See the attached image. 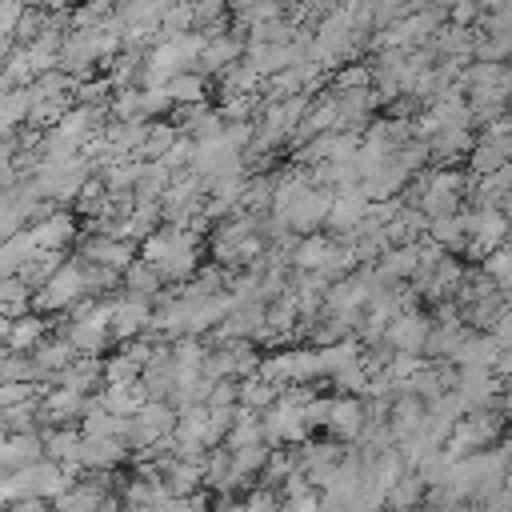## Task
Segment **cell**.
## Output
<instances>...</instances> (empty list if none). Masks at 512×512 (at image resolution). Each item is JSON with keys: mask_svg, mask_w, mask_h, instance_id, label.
<instances>
[{"mask_svg": "<svg viewBox=\"0 0 512 512\" xmlns=\"http://www.w3.org/2000/svg\"><path fill=\"white\" fill-rule=\"evenodd\" d=\"M508 244H512V232H508Z\"/></svg>", "mask_w": 512, "mask_h": 512, "instance_id": "e7e4bbea", "label": "cell"}, {"mask_svg": "<svg viewBox=\"0 0 512 512\" xmlns=\"http://www.w3.org/2000/svg\"><path fill=\"white\" fill-rule=\"evenodd\" d=\"M504 308H508V300H504V292H492V296H480V300H472V304H464V324H468V328H480V332H492Z\"/></svg>", "mask_w": 512, "mask_h": 512, "instance_id": "836d02e7", "label": "cell"}, {"mask_svg": "<svg viewBox=\"0 0 512 512\" xmlns=\"http://www.w3.org/2000/svg\"><path fill=\"white\" fill-rule=\"evenodd\" d=\"M368 380H372V368H368V360H364V356H360V360H352V364H344L340 372H332V384H336L340 392H356V396H364Z\"/></svg>", "mask_w": 512, "mask_h": 512, "instance_id": "c3c4849f", "label": "cell"}, {"mask_svg": "<svg viewBox=\"0 0 512 512\" xmlns=\"http://www.w3.org/2000/svg\"><path fill=\"white\" fill-rule=\"evenodd\" d=\"M140 100H144V116H148V120H160L168 108H176V100L168 96V88H164V84H160V88H144V92H140Z\"/></svg>", "mask_w": 512, "mask_h": 512, "instance_id": "9f6ffc18", "label": "cell"}, {"mask_svg": "<svg viewBox=\"0 0 512 512\" xmlns=\"http://www.w3.org/2000/svg\"><path fill=\"white\" fill-rule=\"evenodd\" d=\"M160 284H164V272H160L152 260H144V256H136V260H132V268L124 272V288H128V292L160 296Z\"/></svg>", "mask_w": 512, "mask_h": 512, "instance_id": "74e56055", "label": "cell"}, {"mask_svg": "<svg viewBox=\"0 0 512 512\" xmlns=\"http://www.w3.org/2000/svg\"><path fill=\"white\" fill-rule=\"evenodd\" d=\"M296 468H300V452H284V448H280V444H276V448H272V456H268V464H264V472H260V476H264V480H268V484H284V480H288V476H292V472H296Z\"/></svg>", "mask_w": 512, "mask_h": 512, "instance_id": "681fc988", "label": "cell"}, {"mask_svg": "<svg viewBox=\"0 0 512 512\" xmlns=\"http://www.w3.org/2000/svg\"><path fill=\"white\" fill-rule=\"evenodd\" d=\"M152 316H156L152 296H140V292H128V288H124V292L116 296V308H112V336L124 344V340L148 332V328H152Z\"/></svg>", "mask_w": 512, "mask_h": 512, "instance_id": "52a82bcc", "label": "cell"}, {"mask_svg": "<svg viewBox=\"0 0 512 512\" xmlns=\"http://www.w3.org/2000/svg\"><path fill=\"white\" fill-rule=\"evenodd\" d=\"M140 92H144V88H132V84H128V88H116V96H112V104H108L112 116H116V120L144 116V100H140Z\"/></svg>", "mask_w": 512, "mask_h": 512, "instance_id": "f907efd6", "label": "cell"}, {"mask_svg": "<svg viewBox=\"0 0 512 512\" xmlns=\"http://www.w3.org/2000/svg\"><path fill=\"white\" fill-rule=\"evenodd\" d=\"M336 248H340L336 236L308 232V236H300V244L292 248V268H308V272H324V276H328V268H332V260H336Z\"/></svg>", "mask_w": 512, "mask_h": 512, "instance_id": "e0dca14e", "label": "cell"}, {"mask_svg": "<svg viewBox=\"0 0 512 512\" xmlns=\"http://www.w3.org/2000/svg\"><path fill=\"white\" fill-rule=\"evenodd\" d=\"M432 48H436L440 56H464V60H476V28L448 20V24L432 36Z\"/></svg>", "mask_w": 512, "mask_h": 512, "instance_id": "f546056e", "label": "cell"}, {"mask_svg": "<svg viewBox=\"0 0 512 512\" xmlns=\"http://www.w3.org/2000/svg\"><path fill=\"white\" fill-rule=\"evenodd\" d=\"M164 88H168V96H172L176 104H200V100H204V72L184 68V72H176Z\"/></svg>", "mask_w": 512, "mask_h": 512, "instance_id": "b9f144b4", "label": "cell"}, {"mask_svg": "<svg viewBox=\"0 0 512 512\" xmlns=\"http://www.w3.org/2000/svg\"><path fill=\"white\" fill-rule=\"evenodd\" d=\"M336 88H372L376 84V76H372V68L368 64H348V68H340L336 72V80H332Z\"/></svg>", "mask_w": 512, "mask_h": 512, "instance_id": "11a10c76", "label": "cell"}, {"mask_svg": "<svg viewBox=\"0 0 512 512\" xmlns=\"http://www.w3.org/2000/svg\"><path fill=\"white\" fill-rule=\"evenodd\" d=\"M432 328H436V320H432L428 312L408 308V312H400V316L388 324L384 340H388L392 348H400V352H424V344H428Z\"/></svg>", "mask_w": 512, "mask_h": 512, "instance_id": "9c48e42d", "label": "cell"}, {"mask_svg": "<svg viewBox=\"0 0 512 512\" xmlns=\"http://www.w3.org/2000/svg\"><path fill=\"white\" fill-rule=\"evenodd\" d=\"M512 156H508V148H504V136H480L476 140V148L468 152V168H472V176H488V172H496V168H504Z\"/></svg>", "mask_w": 512, "mask_h": 512, "instance_id": "4dcf8cb0", "label": "cell"}, {"mask_svg": "<svg viewBox=\"0 0 512 512\" xmlns=\"http://www.w3.org/2000/svg\"><path fill=\"white\" fill-rule=\"evenodd\" d=\"M80 256H84V260H96V264H108V268L128 272V268H132V260H136V244H132V240H124V236H112V232H92V236H84Z\"/></svg>", "mask_w": 512, "mask_h": 512, "instance_id": "30bf717a", "label": "cell"}, {"mask_svg": "<svg viewBox=\"0 0 512 512\" xmlns=\"http://www.w3.org/2000/svg\"><path fill=\"white\" fill-rule=\"evenodd\" d=\"M368 196L360 192V184H344V188H336V200H332V212H328V232L336 236V240H352V232H356V224L368 216Z\"/></svg>", "mask_w": 512, "mask_h": 512, "instance_id": "ba28073f", "label": "cell"}, {"mask_svg": "<svg viewBox=\"0 0 512 512\" xmlns=\"http://www.w3.org/2000/svg\"><path fill=\"white\" fill-rule=\"evenodd\" d=\"M60 264H64V248H40V252L20 268V276H24L32 288H40V284L60 268Z\"/></svg>", "mask_w": 512, "mask_h": 512, "instance_id": "f6af8a7d", "label": "cell"}, {"mask_svg": "<svg viewBox=\"0 0 512 512\" xmlns=\"http://www.w3.org/2000/svg\"><path fill=\"white\" fill-rule=\"evenodd\" d=\"M40 400H44V396H40ZM40 400H24V404L0 408L4 432H28V428H36V420H40Z\"/></svg>", "mask_w": 512, "mask_h": 512, "instance_id": "bcb514c9", "label": "cell"}, {"mask_svg": "<svg viewBox=\"0 0 512 512\" xmlns=\"http://www.w3.org/2000/svg\"><path fill=\"white\" fill-rule=\"evenodd\" d=\"M60 332H64L80 352H104V348H108V340H116L108 324L88 320V316H68V320L60 324Z\"/></svg>", "mask_w": 512, "mask_h": 512, "instance_id": "603a6c76", "label": "cell"}, {"mask_svg": "<svg viewBox=\"0 0 512 512\" xmlns=\"http://www.w3.org/2000/svg\"><path fill=\"white\" fill-rule=\"evenodd\" d=\"M100 380H104V360L96 352H80L72 364H64L56 372V384H68V388H80V392H92Z\"/></svg>", "mask_w": 512, "mask_h": 512, "instance_id": "4316f807", "label": "cell"}, {"mask_svg": "<svg viewBox=\"0 0 512 512\" xmlns=\"http://www.w3.org/2000/svg\"><path fill=\"white\" fill-rule=\"evenodd\" d=\"M32 104H36L32 84H12V88H4V108H0L4 128H20V120L32 116Z\"/></svg>", "mask_w": 512, "mask_h": 512, "instance_id": "d590c367", "label": "cell"}, {"mask_svg": "<svg viewBox=\"0 0 512 512\" xmlns=\"http://www.w3.org/2000/svg\"><path fill=\"white\" fill-rule=\"evenodd\" d=\"M32 296H36V288H32L20 272H12V276H4V280H0L4 316H24V312H32Z\"/></svg>", "mask_w": 512, "mask_h": 512, "instance_id": "e575fe53", "label": "cell"}, {"mask_svg": "<svg viewBox=\"0 0 512 512\" xmlns=\"http://www.w3.org/2000/svg\"><path fill=\"white\" fill-rule=\"evenodd\" d=\"M28 228H32V236H36L40 248H68V244L76 240V216L64 212V204H60L56 212H48L44 220L28 224Z\"/></svg>", "mask_w": 512, "mask_h": 512, "instance_id": "7402d4cb", "label": "cell"}, {"mask_svg": "<svg viewBox=\"0 0 512 512\" xmlns=\"http://www.w3.org/2000/svg\"><path fill=\"white\" fill-rule=\"evenodd\" d=\"M420 364H424V360H420V352H400V348H396V352H392V360H388V376L400 384V380H408Z\"/></svg>", "mask_w": 512, "mask_h": 512, "instance_id": "6f0895ef", "label": "cell"}, {"mask_svg": "<svg viewBox=\"0 0 512 512\" xmlns=\"http://www.w3.org/2000/svg\"><path fill=\"white\" fill-rule=\"evenodd\" d=\"M32 356H36V364L44 368V380L56 384V372H60L64 364H72V360L80 356V348L60 332V336H44V340L32 348Z\"/></svg>", "mask_w": 512, "mask_h": 512, "instance_id": "cb8c5ba5", "label": "cell"}, {"mask_svg": "<svg viewBox=\"0 0 512 512\" xmlns=\"http://www.w3.org/2000/svg\"><path fill=\"white\" fill-rule=\"evenodd\" d=\"M296 32H300V24H296V20L272 16V20L252 24V28H248V40H252V44H292V40H296Z\"/></svg>", "mask_w": 512, "mask_h": 512, "instance_id": "ab89813d", "label": "cell"}, {"mask_svg": "<svg viewBox=\"0 0 512 512\" xmlns=\"http://www.w3.org/2000/svg\"><path fill=\"white\" fill-rule=\"evenodd\" d=\"M48 448H44V432L28 428V432H4V444H0V464L4 468H20V464H32V460H44Z\"/></svg>", "mask_w": 512, "mask_h": 512, "instance_id": "ffe728a7", "label": "cell"}, {"mask_svg": "<svg viewBox=\"0 0 512 512\" xmlns=\"http://www.w3.org/2000/svg\"><path fill=\"white\" fill-rule=\"evenodd\" d=\"M428 236H432V240H440L448 252H464V244H468V228H464L460 212H444V216H432V224H428Z\"/></svg>", "mask_w": 512, "mask_h": 512, "instance_id": "8d00e7d4", "label": "cell"}, {"mask_svg": "<svg viewBox=\"0 0 512 512\" xmlns=\"http://www.w3.org/2000/svg\"><path fill=\"white\" fill-rule=\"evenodd\" d=\"M344 444H340V436L336 440H312V444H304L300 448V468L308 472V480L316 484V488H324L328 484V476H332V468L344 460Z\"/></svg>", "mask_w": 512, "mask_h": 512, "instance_id": "9a60e30c", "label": "cell"}, {"mask_svg": "<svg viewBox=\"0 0 512 512\" xmlns=\"http://www.w3.org/2000/svg\"><path fill=\"white\" fill-rule=\"evenodd\" d=\"M328 412H332V400H328V396L308 400V404H304V420H308V428H328Z\"/></svg>", "mask_w": 512, "mask_h": 512, "instance_id": "680465c9", "label": "cell"}, {"mask_svg": "<svg viewBox=\"0 0 512 512\" xmlns=\"http://www.w3.org/2000/svg\"><path fill=\"white\" fill-rule=\"evenodd\" d=\"M428 496V480L416 472V468H408L396 484H392V492H388V504L392 508H408V504H420Z\"/></svg>", "mask_w": 512, "mask_h": 512, "instance_id": "ee69618b", "label": "cell"}, {"mask_svg": "<svg viewBox=\"0 0 512 512\" xmlns=\"http://www.w3.org/2000/svg\"><path fill=\"white\" fill-rule=\"evenodd\" d=\"M248 52V36H232V32H212L208 36V44H204V52H200V60H196V72H204V76H212V72H220V68H228L232 60H240Z\"/></svg>", "mask_w": 512, "mask_h": 512, "instance_id": "2e32d148", "label": "cell"}, {"mask_svg": "<svg viewBox=\"0 0 512 512\" xmlns=\"http://www.w3.org/2000/svg\"><path fill=\"white\" fill-rule=\"evenodd\" d=\"M176 420H180V408H176L172 400H152V396H148V400L140 404V412L132 416V432H128L132 452L156 444V440L168 436V432H176Z\"/></svg>", "mask_w": 512, "mask_h": 512, "instance_id": "8992f818", "label": "cell"}, {"mask_svg": "<svg viewBox=\"0 0 512 512\" xmlns=\"http://www.w3.org/2000/svg\"><path fill=\"white\" fill-rule=\"evenodd\" d=\"M44 448H48V456L52 460H60L64 468H72V472H80L84 464H80V448H84V428H68V424H48V432H44Z\"/></svg>", "mask_w": 512, "mask_h": 512, "instance_id": "44dd1931", "label": "cell"}, {"mask_svg": "<svg viewBox=\"0 0 512 512\" xmlns=\"http://www.w3.org/2000/svg\"><path fill=\"white\" fill-rule=\"evenodd\" d=\"M76 484V472L64 468L60 460L44 456V460H32V464H20V468H4L0 476V500L12 504L20 496H44V500H56L60 492H68Z\"/></svg>", "mask_w": 512, "mask_h": 512, "instance_id": "7a4b0ae2", "label": "cell"}, {"mask_svg": "<svg viewBox=\"0 0 512 512\" xmlns=\"http://www.w3.org/2000/svg\"><path fill=\"white\" fill-rule=\"evenodd\" d=\"M140 256L152 260L164 280L180 284L188 276L200 272V232L196 228H184V224H168V228H156L144 244H140Z\"/></svg>", "mask_w": 512, "mask_h": 512, "instance_id": "6da1fadb", "label": "cell"}, {"mask_svg": "<svg viewBox=\"0 0 512 512\" xmlns=\"http://www.w3.org/2000/svg\"><path fill=\"white\" fill-rule=\"evenodd\" d=\"M88 404H92L88 392L68 388V384H52V388L44 392V400H40V420H44V424H68V420L84 416Z\"/></svg>", "mask_w": 512, "mask_h": 512, "instance_id": "4fadbf2b", "label": "cell"}, {"mask_svg": "<svg viewBox=\"0 0 512 512\" xmlns=\"http://www.w3.org/2000/svg\"><path fill=\"white\" fill-rule=\"evenodd\" d=\"M40 252V244H36V236H32V228H24V232H16V236H4V252H0V272L4 276H12V272H20L32 256Z\"/></svg>", "mask_w": 512, "mask_h": 512, "instance_id": "d6a6232c", "label": "cell"}, {"mask_svg": "<svg viewBox=\"0 0 512 512\" xmlns=\"http://www.w3.org/2000/svg\"><path fill=\"white\" fill-rule=\"evenodd\" d=\"M492 332H496V340H500V344H512V308H504V312H500V320H496V328H492Z\"/></svg>", "mask_w": 512, "mask_h": 512, "instance_id": "94428289", "label": "cell"}, {"mask_svg": "<svg viewBox=\"0 0 512 512\" xmlns=\"http://www.w3.org/2000/svg\"><path fill=\"white\" fill-rule=\"evenodd\" d=\"M504 148H508V156H512V136H504Z\"/></svg>", "mask_w": 512, "mask_h": 512, "instance_id": "6125c7cd", "label": "cell"}, {"mask_svg": "<svg viewBox=\"0 0 512 512\" xmlns=\"http://www.w3.org/2000/svg\"><path fill=\"white\" fill-rule=\"evenodd\" d=\"M480 268L492 276V280H504V276H512V244L504 240V244H496L484 260H480Z\"/></svg>", "mask_w": 512, "mask_h": 512, "instance_id": "db71d44e", "label": "cell"}, {"mask_svg": "<svg viewBox=\"0 0 512 512\" xmlns=\"http://www.w3.org/2000/svg\"><path fill=\"white\" fill-rule=\"evenodd\" d=\"M508 84H512V60H508Z\"/></svg>", "mask_w": 512, "mask_h": 512, "instance_id": "be15d7a7", "label": "cell"}, {"mask_svg": "<svg viewBox=\"0 0 512 512\" xmlns=\"http://www.w3.org/2000/svg\"><path fill=\"white\" fill-rule=\"evenodd\" d=\"M424 420H428V400H424V396H416V392H396L392 412H388L392 436H396V440H404V436L420 432V428H424Z\"/></svg>", "mask_w": 512, "mask_h": 512, "instance_id": "d6986e66", "label": "cell"}, {"mask_svg": "<svg viewBox=\"0 0 512 512\" xmlns=\"http://www.w3.org/2000/svg\"><path fill=\"white\" fill-rule=\"evenodd\" d=\"M52 320L48 312H24V316H4V344L8 348H20V352H32L44 336H48Z\"/></svg>", "mask_w": 512, "mask_h": 512, "instance_id": "ac0fdd59", "label": "cell"}, {"mask_svg": "<svg viewBox=\"0 0 512 512\" xmlns=\"http://www.w3.org/2000/svg\"><path fill=\"white\" fill-rule=\"evenodd\" d=\"M264 432L272 444H292V440H304L312 428L304 420V404H284L276 400L272 408H264Z\"/></svg>", "mask_w": 512, "mask_h": 512, "instance_id": "8fae6325", "label": "cell"}, {"mask_svg": "<svg viewBox=\"0 0 512 512\" xmlns=\"http://www.w3.org/2000/svg\"><path fill=\"white\" fill-rule=\"evenodd\" d=\"M276 400H280V388H276L268 376L252 372V376H244V380H240V404H248V408H256V412H264V408H272Z\"/></svg>", "mask_w": 512, "mask_h": 512, "instance_id": "f35d334b", "label": "cell"}, {"mask_svg": "<svg viewBox=\"0 0 512 512\" xmlns=\"http://www.w3.org/2000/svg\"><path fill=\"white\" fill-rule=\"evenodd\" d=\"M160 160H164L172 172H184V168H192V160H196V140L180 132V140H176V144H172V148H168Z\"/></svg>", "mask_w": 512, "mask_h": 512, "instance_id": "f5cc1de1", "label": "cell"}, {"mask_svg": "<svg viewBox=\"0 0 512 512\" xmlns=\"http://www.w3.org/2000/svg\"><path fill=\"white\" fill-rule=\"evenodd\" d=\"M500 348H504V344L496 340V332L468 328L464 340H460V348L452 352V360H456V364H496V352H500Z\"/></svg>", "mask_w": 512, "mask_h": 512, "instance_id": "f1b7e54d", "label": "cell"}, {"mask_svg": "<svg viewBox=\"0 0 512 512\" xmlns=\"http://www.w3.org/2000/svg\"><path fill=\"white\" fill-rule=\"evenodd\" d=\"M112 96H116V80H112V72L100 76V80H96V72L84 76V80H76V104L104 108V104H112Z\"/></svg>", "mask_w": 512, "mask_h": 512, "instance_id": "60d3db41", "label": "cell"}, {"mask_svg": "<svg viewBox=\"0 0 512 512\" xmlns=\"http://www.w3.org/2000/svg\"><path fill=\"white\" fill-rule=\"evenodd\" d=\"M428 144H432V160H460V156H468L472 148H476V136H472V128H456V124H448V128H436L432 136H428Z\"/></svg>", "mask_w": 512, "mask_h": 512, "instance_id": "83f0119b", "label": "cell"}, {"mask_svg": "<svg viewBox=\"0 0 512 512\" xmlns=\"http://www.w3.org/2000/svg\"><path fill=\"white\" fill-rule=\"evenodd\" d=\"M244 148H236L224 132L220 136H208V140H196V160H192V168L208 180V184H216V180H224V176H240L244 172Z\"/></svg>", "mask_w": 512, "mask_h": 512, "instance_id": "5b68a950", "label": "cell"}, {"mask_svg": "<svg viewBox=\"0 0 512 512\" xmlns=\"http://www.w3.org/2000/svg\"><path fill=\"white\" fill-rule=\"evenodd\" d=\"M368 420H372V416H368V400L356 396V392H348V396H336V400H332L328 432L340 436V440H356V436L364 432Z\"/></svg>", "mask_w": 512, "mask_h": 512, "instance_id": "5bb4252c", "label": "cell"}, {"mask_svg": "<svg viewBox=\"0 0 512 512\" xmlns=\"http://www.w3.org/2000/svg\"><path fill=\"white\" fill-rule=\"evenodd\" d=\"M272 196H276V176H268V172H260V176H248V188H244V200H240V208H248V212H272Z\"/></svg>", "mask_w": 512, "mask_h": 512, "instance_id": "7bdbcfd3", "label": "cell"}, {"mask_svg": "<svg viewBox=\"0 0 512 512\" xmlns=\"http://www.w3.org/2000/svg\"><path fill=\"white\" fill-rule=\"evenodd\" d=\"M272 488H276V484H268V480H264L260 488H252V492L244 496V508H276V504H280V496H276Z\"/></svg>", "mask_w": 512, "mask_h": 512, "instance_id": "91938a15", "label": "cell"}, {"mask_svg": "<svg viewBox=\"0 0 512 512\" xmlns=\"http://www.w3.org/2000/svg\"><path fill=\"white\" fill-rule=\"evenodd\" d=\"M140 372H144V364L136 356H128L124 348L104 364V380H140Z\"/></svg>", "mask_w": 512, "mask_h": 512, "instance_id": "816d5d0a", "label": "cell"}, {"mask_svg": "<svg viewBox=\"0 0 512 512\" xmlns=\"http://www.w3.org/2000/svg\"><path fill=\"white\" fill-rule=\"evenodd\" d=\"M132 456V444L124 436H84L80 464L84 472H112Z\"/></svg>", "mask_w": 512, "mask_h": 512, "instance_id": "7c38bea8", "label": "cell"}, {"mask_svg": "<svg viewBox=\"0 0 512 512\" xmlns=\"http://www.w3.org/2000/svg\"><path fill=\"white\" fill-rule=\"evenodd\" d=\"M272 448H276L272 440H252V444L232 448V480H236V488H244L252 476H260V472H264V464H268Z\"/></svg>", "mask_w": 512, "mask_h": 512, "instance_id": "484cf974", "label": "cell"}, {"mask_svg": "<svg viewBox=\"0 0 512 512\" xmlns=\"http://www.w3.org/2000/svg\"><path fill=\"white\" fill-rule=\"evenodd\" d=\"M500 428H504V420H500L492 408H472L468 416L456 420V428H452V436H448L444 448H448L452 456H468V452L492 448V444L500 440Z\"/></svg>", "mask_w": 512, "mask_h": 512, "instance_id": "277c9868", "label": "cell"}, {"mask_svg": "<svg viewBox=\"0 0 512 512\" xmlns=\"http://www.w3.org/2000/svg\"><path fill=\"white\" fill-rule=\"evenodd\" d=\"M180 140V124H168V120H152V132H148V144L140 148V156L148 160H160L172 144Z\"/></svg>", "mask_w": 512, "mask_h": 512, "instance_id": "7dc6e473", "label": "cell"}, {"mask_svg": "<svg viewBox=\"0 0 512 512\" xmlns=\"http://www.w3.org/2000/svg\"><path fill=\"white\" fill-rule=\"evenodd\" d=\"M144 400H148V388L140 380H104V388H100V404L120 416H136Z\"/></svg>", "mask_w": 512, "mask_h": 512, "instance_id": "d4e9b609", "label": "cell"}, {"mask_svg": "<svg viewBox=\"0 0 512 512\" xmlns=\"http://www.w3.org/2000/svg\"><path fill=\"white\" fill-rule=\"evenodd\" d=\"M80 296H88V280H84V260H64L32 296L36 312H68Z\"/></svg>", "mask_w": 512, "mask_h": 512, "instance_id": "3957f363", "label": "cell"}, {"mask_svg": "<svg viewBox=\"0 0 512 512\" xmlns=\"http://www.w3.org/2000/svg\"><path fill=\"white\" fill-rule=\"evenodd\" d=\"M388 280H412L416 272H420V244H392L384 256H380V264H376Z\"/></svg>", "mask_w": 512, "mask_h": 512, "instance_id": "1f68e13d", "label": "cell"}]
</instances>
